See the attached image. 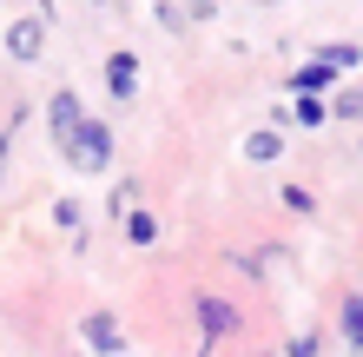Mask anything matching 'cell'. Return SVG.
Listing matches in <instances>:
<instances>
[{
	"mask_svg": "<svg viewBox=\"0 0 363 357\" xmlns=\"http://www.w3.org/2000/svg\"><path fill=\"white\" fill-rule=\"evenodd\" d=\"M67 165H73V172H106V165H113V126L86 119L73 133V145H67Z\"/></svg>",
	"mask_w": 363,
	"mask_h": 357,
	"instance_id": "1",
	"label": "cell"
},
{
	"mask_svg": "<svg viewBox=\"0 0 363 357\" xmlns=\"http://www.w3.org/2000/svg\"><path fill=\"white\" fill-rule=\"evenodd\" d=\"M79 344L93 357H125V324L113 311H86V318H79Z\"/></svg>",
	"mask_w": 363,
	"mask_h": 357,
	"instance_id": "2",
	"label": "cell"
},
{
	"mask_svg": "<svg viewBox=\"0 0 363 357\" xmlns=\"http://www.w3.org/2000/svg\"><path fill=\"white\" fill-rule=\"evenodd\" d=\"M47 126H53V145L67 153V145H73V133L86 126V106H79V93H73V87H60V93L47 99Z\"/></svg>",
	"mask_w": 363,
	"mask_h": 357,
	"instance_id": "3",
	"label": "cell"
},
{
	"mask_svg": "<svg viewBox=\"0 0 363 357\" xmlns=\"http://www.w3.org/2000/svg\"><path fill=\"white\" fill-rule=\"evenodd\" d=\"M199 304V324H205V344H218V338H231V331H238V311H231V298H191Z\"/></svg>",
	"mask_w": 363,
	"mask_h": 357,
	"instance_id": "4",
	"label": "cell"
},
{
	"mask_svg": "<svg viewBox=\"0 0 363 357\" xmlns=\"http://www.w3.org/2000/svg\"><path fill=\"white\" fill-rule=\"evenodd\" d=\"M7 53L20 60V67H33V60L47 53V27H40V20H13L7 27Z\"/></svg>",
	"mask_w": 363,
	"mask_h": 357,
	"instance_id": "5",
	"label": "cell"
},
{
	"mask_svg": "<svg viewBox=\"0 0 363 357\" xmlns=\"http://www.w3.org/2000/svg\"><path fill=\"white\" fill-rule=\"evenodd\" d=\"M106 93H113V99L139 93V60L133 53H106Z\"/></svg>",
	"mask_w": 363,
	"mask_h": 357,
	"instance_id": "6",
	"label": "cell"
},
{
	"mask_svg": "<svg viewBox=\"0 0 363 357\" xmlns=\"http://www.w3.org/2000/svg\"><path fill=\"white\" fill-rule=\"evenodd\" d=\"M245 159H251V165H271V159H284V133H277V126H258V133L245 139Z\"/></svg>",
	"mask_w": 363,
	"mask_h": 357,
	"instance_id": "7",
	"label": "cell"
},
{
	"mask_svg": "<svg viewBox=\"0 0 363 357\" xmlns=\"http://www.w3.org/2000/svg\"><path fill=\"white\" fill-rule=\"evenodd\" d=\"M125 238H133V245H152V238H159V219L133 205V212H125Z\"/></svg>",
	"mask_w": 363,
	"mask_h": 357,
	"instance_id": "8",
	"label": "cell"
},
{
	"mask_svg": "<svg viewBox=\"0 0 363 357\" xmlns=\"http://www.w3.org/2000/svg\"><path fill=\"white\" fill-rule=\"evenodd\" d=\"M20 126H27V106H20L7 126H0V185H7V159H13V133H20Z\"/></svg>",
	"mask_w": 363,
	"mask_h": 357,
	"instance_id": "9",
	"label": "cell"
},
{
	"mask_svg": "<svg viewBox=\"0 0 363 357\" xmlns=\"http://www.w3.org/2000/svg\"><path fill=\"white\" fill-rule=\"evenodd\" d=\"M337 324H344V338H350V344H363V298H344Z\"/></svg>",
	"mask_w": 363,
	"mask_h": 357,
	"instance_id": "10",
	"label": "cell"
},
{
	"mask_svg": "<svg viewBox=\"0 0 363 357\" xmlns=\"http://www.w3.org/2000/svg\"><path fill=\"white\" fill-rule=\"evenodd\" d=\"M330 79H337V73L324 67V60H317V67H304V73L291 79V87H297V93H317V87H330Z\"/></svg>",
	"mask_w": 363,
	"mask_h": 357,
	"instance_id": "11",
	"label": "cell"
},
{
	"mask_svg": "<svg viewBox=\"0 0 363 357\" xmlns=\"http://www.w3.org/2000/svg\"><path fill=\"white\" fill-rule=\"evenodd\" d=\"M277 199H284L291 212H317V192H311V185H284V192H277Z\"/></svg>",
	"mask_w": 363,
	"mask_h": 357,
	"instance_id": "12",
	"label": "cell"
},
{
	"mask_svg": "<svg viewBox=\"0 0 363 357\" xmlns=\"http://www.w3.org/2000/svg\"><path fill=\"white\" fill-rule=\"evenodd\" d=\"M317 60H324V67H330V73H350V67H357V47H324V53H317Z\"/></svg>",
	"mask_w": 363,
	"mask_h": 357,
	"instance_id": "13",
	"label": "cell"
},
{
	"mask_svg": "<svg viewBox=\"0 0 363 357\" xmlns=\"http://www.w3.org/2000/svg\"><path fill=\"white\" fill-rule=\"evenodd\" d=\"M337 119H363V87H344V93H337Z\"/></svg>",
	"mask_w": 363,
	"mask_h": 357,
	"instance_id": "14",
	"label": "cell"
},
{
	"mask_svg": "<svg viewBox=\"0 0 363 357\" xmlns=\"http://www.w3.org/2000/svg\"><path fill=\"white\" fill-rule=\"evenodd\" d=\"M330 106H324V99H297V119H304V126H317V119H324Z\"/></svg>",
	"mask_w": 363,
	"mask_h": 357,
	"instance_id": "15",
	"label": "cell"
},
{
	"mask_svg": "<svg viewBox=\"0 0 363 357\" xmlns=\"http://www.w3.org/2000/svg\"><path fill=\"white\" fill-rule=\"evenodd\" d=\"M291 357H317V338L304 331V338H291Z\"/></svg>",
	"mask_w": 363,
	"mask_h": 357,
	"instance_id": "16",
	"label": "cell"
},
{
	"mask_svg": "<svg viewBox=\"0 0 363 357\" xmlns=\"http://www.w3.org/2000/svg\"><path fill=\"white\" fill-rule=\"evenodd\" d=\"M350 351H357V357H363V344H350Z\"/></svg>",
	"mask_w": 363,
	"mask_h": 357,
	"instance_id": "17",
	"label": "cell"
},
{
	"mask_svg": "<svg viewBox=\"0 0 363 357\" xmlns=\"http://www.w3.org/2000/svg\"><path fill=\"white\" fill-rule=\"evenodd\" d=\"M258 357H271V351H258Z\"/></svg>",
	"mask_w": 363,
	"mask_h": 357,
	"instance_id": "18",
	"label": "cell"
},
{
	"mask_svg": "<svg viewBox=\"0 0 363 357\" xmlns=\"http://www.w3.org/2000/svg\"><path fill=\"white\" fill-rule=\"evenodd\" d=\"M264 7H271V0H264Z\"/></svg>",
	"mask_w": 363,
	"mask_h": 357,
	"instance_id": "19",
	"label": "cell"
}]
</instances>
